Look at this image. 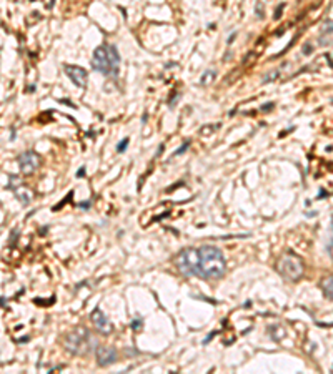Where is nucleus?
I'll return each instance as SVG.
<instances>
[{
  "mask_svg": "<svg viewBox=\"0 0 333 374\" xmlns=\"http://www.w3.org/2000/svg\"><path fill=\"white\" fill-rule=\"evenodd\" d=\"M227 261L222 249L213 244H205L198 249V276L205 279H218L225 274Z\"/></svg>",
  "mask_w": 333,
  "mask_h": 374,
  "instance_id": "f257e3e1",
  "label": "nucleus"
},
{
  "mask_svg": "<svg viewBox=\"0 0 333 374\" xmlns=\"http://www.w3.org/2000/svg\"><path fill=\"white\" fill-rule=\"evenodd\" d=\"M92 65L97 71L105 77H117L120 68V55L115 45L103 43L97 47L92 57Z\"/></svg>",
  "mask_w": 333,
  "mask_h": 374,
  "instance_id": "f03ea898",
  "label": "nucleus"
},
{
  "mask_svg": "<svg viewBox=\"0 0 333 374\" xmlns=\"http://www.w3.org/2000/svg\"><path fill=\"white\" fill-rule=\"evenodd\" d=\"M63 346L68 353L75 354V356H85L90 351L95 349L97 339L92 336V332L85 328H75L73 331L67 332L63 338Z\"/></svg>",
  "mask_w": 333,
  "mask_h": 374,
  "instance_id": "7ed1b4c3",
  "label": "nucleus"
},
{
  "mask_svg": "<svg viewBox=\"0 0 333 374\" xmlns=\"http://www.w3.org/2000/svg\"><path fill=\"white\" fill-rule=\"evenodd\" d=\"M277 269L288 281H298L303 276V263L295 254H283L277 263Z\"/></svg>",
  "mask_w": 333,
  "mask_h": 374,
  "instance_id": "20e7f679",
  "label": "nucleus"
},
{
  "mask_svg": "<svg viewBox=\"0 0 333 374\" xmlns=\"http://www.w3.org/2000/svg\"><path fill=\"white\" fill-rule=\"evenodd\" d=\"M177 265L185 276H198V249H185L180 253Z\"/></svg>",
  "mask_w": 333,
  "mask_h": 374,
  "instance_id": "39448f33",
  "label": "nucleus"
},
{
  "mask_svg": "<svg viewBox=\"0 0 333 374\" xmlns=\"http://www.w3.org/2000/svg\"><path fill=\"white\" fill-rule=\"evenodd\" d=\"M90 319H92V324L95 326V329H97L100 334H110V332L113 331V324L110 323V319L105 316V313L102 311L100 308H95L92 311V314H90Z\"/></svg>",
  "mask_w": 333,
  "mask_h": 374,
  "instance_id": "423d86ee",
  "label": "nucleus"
},
{
  "mask_svg": "<svg viewBox=\"0 0 333 374\" xmlns=\"http://www.w3.org/2000/svg\"><path fill=\"white\" fill-rule=\"evenodd\" d=\"M18 166L23 175H32L40 166V158L34 152H25L18 156Z\"/></svg>",
  "mask_w": 333,
  "mask_h": 374,
  "instance_id": "0eeeda50",
  "label": "nucleus"
},
{
  "mask_svg": "<svg viewBox=\"0 0 333 374\" xmlns=\"http://www.w3.org/2000/svg\"><path fill=\"white\" fill-rule=\"evenodd\" d=\"M65 73H67L68 78H70L77 87H80V88L87 87V78H89V75H87V70H85V68L78 67V65H65Z\"/></svg>",
  "mask_w": 333,
  "mask_h": 374,
  "instance_id": "6e6552de",
  "label": "nucleus"
},
{
  "mask_svg": "<svg viewBox=\"0 0 333 374\" xmlns=\"http://www.w3.org/2000/svg\"><path fill=\"white\" fill-rule=\"evenodd\" d=\"M98 366H110L117 361V351L112 346H98L95 348Z\"/></svg>",
  "mask_w": 333,
  "mask_h": 374,
  "instance_id": "1a4fd4ad",
  "label": "nucleus"
},
{
  "mask_svg": "<svg viewBox=\"0 0 333 374\" xmlns=\"http://www.w3.org/2000/svg\"><path fill=\"white\" fill-rule=\"evenodd\" d=\"M12 190L15 191V195H17V198L22 201V205L23 206H29L30 201H32V198H34V193H32V190L29 188V186L25 185H17V186H12Z\"/></svg>",
  "mask_w": 333,
  "mask_h": 374,
  "instance_id": "9d476101",
  "label": "nucleus"
},
{
  "mask_svg": "<svg viewBox=\"0 0 333 374\" xmlns=\"http://www.w3.org/2000/svg\"><path fill=\"white\" fill-rule=\"evenodd\" d=\"M321 289H323V294L325 298H328L333 301V274L328 278H325L321 281Z\"/></svg>",
  "mask_w": 333,
  "mask_h": 374,
  "instance_id": "9b49d317",
  "label": "nucleus"
},
{
  "mask_svg": "<svg viewBox=\"0 0 333 374\" xmlns=\"http://www.w3.org/2000/svg\"><path fill=\"white\" fill-rule=\"evenodd\" d=\"M215 75H217L215 70H213V68H208V70L202 75V78H200V83H202V85H210L212 82H213V78H215Z\"/></svg>",
  "mask_w": 333,
  "mask_h": 374,
  "instance_id": "f8f14e48",
  "label": "nucleus"
},
{
  "mask_svg": "<svg viewBox=\"0 0 333 374\" xmlns=\"http://www.w3.org/2000/svg\"><path fill=\"white\" fill-rule=\"evenodd\" d=\"M326 251H328L330 258H333V218H332V235H330V240L326 243Z\"/></svg>",
  "mask_w": 333,
  "mask_h": 374,
  "instance_id": "ddd939ff",
  "label": "nucleus"
},
{
  "mask_svg": "<svg viewBox=\"0 0 333 374\" xmlns=\"http://www.w3.org/2000/svg\"><path fill=\"white\" fill-rule=\"evenodd\" d=\"M127 147H128V138H123L122 141L117 145V152H118V153H123Z\"/></svg>",
  "mask_w": 333,
  "mask_h": 374,
  "instance_id": "4468645a",
  "label": "nucleus"
},
{
  "mask_svg": "<svg viewBox=\"0 0 333 374\" xmlns=\"http://www.w3.org/2000/svg\"><path fill=\"white\" fill-rule=\"evenodd\" d=\"M277 77H278V70H275V71H270V73H268V75L265 77V80H263V83H268V82H272V78H277Z\"/></svg>",
  "mask_w": 333,
  "mask_h": 374,
  "instance_id": "2eb2a0df",
  "label": "nucleus"
},
{
  "mask_svg": "<svg viewBox=\"0 0 333 374\" xmlns=\"http://www.w3.org/2000/svg\"><path fill=\"white\" fill-rule=\"evenodd\" d=\"M188 147H190V141H185L183 145H182V148H178V150H177L175 153H173V155L177 156V155H182V153H185L187 150H188Z\"/></svg>",
  "mask_w": 333,
  "mask_h": 374,
  "instance_id": "dca6fc26",
  "label": "nucleus"
},
{
  "mask_svg": "<svg viewBox=\"0 0 333 374\" xmlns=\"http://www.w3.org/2000/svg\"><path fill=\"white\" fill-rule=\"evenodd\" d=\"M275 108V103H266V105H263L260 108V112H263V113H266V112H272V110Z\"/></svg>",
  "mask_w": 333,
  "mask_h": 374,
  "instance_id": "f3484780",
  "label": "nucleus"
},
{
  "mask_svg": "<svg viewBox=\"0 0 333 374\" xmlns=\"http://www.w3.org/2000/svg\"><path fill=\"white\" fill-rule=\"evenodd\" d=\"M257 17L258 18H263V5H261L260 2L257 4Z\"/></svg>",
  "mask_w": 333,
  "mask_h": 374,
  "instance_id": "a211bd4d",
  "label": "nucleus"
},
{
  "mask_svg": "<svg viewBox=\"0 0 333 374\" xmlns=\"http://www.w3.org/2000/svg\"><path fill=\"white\" fill-rule=\"evenodd\" d=\"M312 50H313L312 43H305V45H303V53L305 55H310V53H312Z\"/></svg>",
  "mask_w": 333,
  "mask_h": 374,
  "instance_id": "6ab92c4d",
  "label": "nucleus"
},
{
  "mask_svg": "<svg viewBox=\"0 0 333 374\" xmlns=\"http://www.w3.org/2000/svg\"><path fill=\"white\" fill-rule=\"evenodd\" d=\"M132 328H133V329L142 328V319H140V318H135V319H133V323H132Z\"/></svg>",
  "mask_w": 333,
  "mask_h": 374,
  "instance_id": "aec40b11",
  "label": "nucleus"
},
{
  "mask_svg": "<svg viewBox=\"0 0 333 374\" xmlns=\"http://www.w3.org/2000/svg\"><path fill=\"white\" fill-rule=\"evenodd\" d=\"M282 9H283V4L280 5L278 9H277V13H275V18H280V17H282Z\"/></svg>",
  "mask_w": 333,
  "mask_h": 374,
  "instance_id": "412c9836",
  "label": "nucleus"
},
{
  "mask_svg": "<svg viewBox=\"0 0 333 374\" xmlns=\"http://www.w3.org/2000/svg\"><path fill=\"white\" fill-rule=\"evenodd\" d=\"M83 175H85V170H83V168H80V170H78V173H77V176H78V178H82Z\"/></svg>",
  "mask_w": 333,
  "mask_h": 374,
  "instance_id": "4be33fe9",
  "label": "nucleus"
},
{
  "mask_svg": "<svg viewBox=\"0 0 333 374\" xmlns=\"http://www.w3.org/2000/svg\"><path fill=\"white\" fill-rule=\"evenodd\" d=\"M235 37H236V34H233V35H230V37H228V40H227V43H228V45H230V43L233 42V38H235Z\"/></svg>",
  "mask_w": 333,
  "mask_h": 374,
  "instance_id": "5701e85b",
  "label": "nucleus"
},
{
  "mask_svg": "<svg viewBox=\"0 0 333 374\" xmlns=\"http://www.w3.org/2000/svg\"><path fill=\"white\" fill-rule=\"evenodd\" d=\"M80 206H82V208H89V206H90V203H82Z\"/></svg>",
  "mask_w": 333,
  "mask_h": 374,
  "instance_id": "b1692460",
  "label": "nucleus"
},
{
  "mask_svg": "<svg viewBox=\"0 0 333 374\" xmlns=\"http://www.w3.org/2000/svg\"><path fill=\"white\" fill-rule=\"evenodd\" d=\"M332 373H333V366H332Z\"/></svg>",
  "mask_w": 333,
  "mask_h": 374,
  "instance_id": "393cba45",
  "label": "nucleus"
},
{
  "mask_svg": "<svg viewBox=\"0 0 333 374\" xmlns=\"http://www.w3.org/2000/svg\"><path fill=\"white\" fill-rule=\"evenodd\" d=\"M332 103H333V101H332Z\"/></svg>",
  "mask_w": 333,
  "mask_h": 374,
  "instance_id": "a878e982",
  "label": "nucleus"
}]
</instances>
